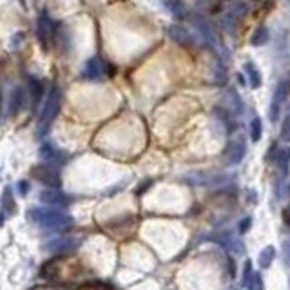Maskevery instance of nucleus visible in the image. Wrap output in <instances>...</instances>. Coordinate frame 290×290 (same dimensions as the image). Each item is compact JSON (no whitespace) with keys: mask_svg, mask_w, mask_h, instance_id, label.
Here are the masks:
<instances>
[{"mask_svg":"<svg viewBox=\"0 0 290 290\" xmlns=\"http://www.w3.org/2000/svg\"><path fill=\"white\" fill-rule=\"evenodd\" d=\"M277 165H279L281 172L286 174L288 172V165H290V149H285L277 154Z\"/></svg>","mask_w":290,"mask_h":290,"instance_id":"nucleus-20","label":"nucleus"},{"mask_svg":"<svg viewBox=\"0 0 290 290\" xmlns=\"http://www.w3.org/2000/svg\"><path fill=\"white\" fill-rule=\"evenodd\" d=\"M261 134H263L261 120L254 118L252 122H250V140H252V142H259V140H261Z\"/></svg>","mask_w":290,"mask_h":290,"instance_id":"nucleus-19","label":"nucleus"},{"mask_svg":"<svg viewBox=\"0 0 290 290\" xmlns=\"http://www.w3.org/2000/svg\"><path fill=\"white\" fill-rule=\"evenodd\" d=\"M29 218L35 223L40 225L49 230H60V228H67L73 225V218L67 212L57 209H31L29 210Z\"/></svg>","mask_w":290,"mask_h":290,"instance_id":"nucleus-2","label":"nucleus"},{"mask_svg":"<svg viewBox=\"0 0 290 290\" xmlns=\"http://www.w3.org/2000/svg\"><path fill=\"white\" fill-rule=\"evenodd\" d=\"M274 257H276V248L272 247V245H268V247H265L261 252H259V259H257V263H259V266L265 270V268H268V266L272 265Z\"/></svg>","mask_w":290,"mask_h":290,"instance_id":"nucleus-16","label":"nucleus"},{"mask_svg":"<svg viewBox=\"0 0 290 290\" xmlns=\"http://www.w3.org/2000/svg\"><path fill=\"white\" fill-rule=\"evenodd\" d=\"M216 239H218L219 245H223V247L227 248L228 252H232V254H243V250H245L243 243L239 241L238 238H234L232 234L221 232V234H218V236H216Z\"/></svg>","mask_w":290,"mask_h":290,"instance_id":"nucleus-12","label":"nucleus"},{"mask_svg":"<svg viewBox=\"0 0 290 290\" xmlns=\"http://www.w3.org/2000/svg\"><path fill=\"white\" fill-rule=\"evenodd\" d=\"M113 71L114 69L109 66V62H105L102 57L95 55V57H91L89 60L84 64V69H82V73H80V78L82 80H87V82H104Z\"/></svg>","mask_w":290,"mask_h":290,"instance_id":"nucleus-3","label":"nucleus"},{"mask_svg":"<svg viewBox=\"0 0 290 290\" xmlns=\"http://www.w3.org/2000/svg\"><path fill=\"white\" fill-rule=\"evenodd\" d=\"M76 247H78V239L71 238V236L51 239V241L46 243V250L51 254H67L71 252V250H75Z\"/></svg>","mask_w":290,"mask_h":290,"instance_id":"nucleus-8","label":"nucleus"},{"mask_svg":"<svg viewBox=\"0 0 290 290\" xmlns=\"http://www.w3.org/2000/svg\"><path fill=\"white\" fill-rule=\"evenodd\" d=\"M35 180H38L40 183L44 185H48L49 189H58V187L62 185V180H60V174H58L57 167L53 165H37L33 167V171H31Z\"/></svg>","mask_w":290,"mask_h":290,"instance_id":"nucleus-5","label":"nucleus"},{"mask_svg":"<svg viewBox=\"0 0 290 290\" xmlns=\"http://www.w3.org/2000/svg\"><path fill=\"white\" fill-rule=\"evenodd\" d=\"M19 190H20V194H28L29 192V183L28 181H19Z\"/></svg>","mask_w":290,"mask_h":290,"instance_id":"nucleus-26","label":"nucleus"},{"mask_svg":"<svg viewBox=\"0 0 290 290\" xmlns=\"http://www.w3.org/2000/svg\"><path fill=\"white\" fill-rule=\"evenodd\" d=\"M26 82H28V86H26V93L31 96V102L37 104L44 95V84L42 80H38L37 76L33 75H28L26 76Z\"/></svg>","mask_w":290,"mask_h":290,"instance_id":"nucleus-13","label":"nucleus"},{"mask_svg":"<svg viewBox=\"0 0 290 290\" xmlns=\"http://www.w3.org/2000/svg\"><path fill=\"white\" fill-rule=\"evenodd\" d=\"M33 2H37V0H33Z\"/></svg>","mask_w":290,"mask_h":290,"instance_id":"nucleus-30","label":"nucleus"},{"mask_svg":"<svg viewBox=\"0 0 290 290\" xmlns=\"http://www.w3.org/2000/svg\"><path fill=\"white\" fill-rule=\"evenodd\" d=\"M55 44H57L58 48L62 49L64 53L69 51L73 48V35L69 29H66L62 24H58V29H57V35H55Z\"/></svg>","mask_w":290,"mask_h":290,"instance_id":"nucleus-14","label":"nucleus"},{"mask_svg":"<svg viewBox=\"0 0 290 290\" xmlns=\"http://www.w3.org/2000/svg\"><path fill=\"white\" fill-rule=\"evenodd\" d=\"M243 69H245V73H247L248 82H250V87H252V89H257V87L261 86V73L257 71L256 66H254L252 62H247L245 66H243Z\"/></svg>","mask_w":290,"mask_h":290,"instance_id":"nucleus-15","label":"nucleus"},{"mask_svg":"<svg viewBox=\"0 0 290 290\" xmlns=\"http://www.w3.org/2000/svg\"><path fill=\"white\" fill-rule=\"evenodd\" d=\"M24 98H26V87L22 86H13L8 96V114L10 116H17L19 111L24 107Z\"/></svg>","mask_w":290,"mask_h":290,"instance_id":"nucleus-10","label":"nucleus"},{"mask_svg":"<svg viewBox=\"0 0 290 290\" xmlns=\"http://www.w3.org/2000/svg\"><path fill=\"white\" fill-rule=\"evenodd\" d=\"M250 223H252V218H245L241 221V223H239V232H247L248 228H250Z\"/></svg>","mask_w":290,"mask_h":290,"instance_id":"nucleus-25","label":"nucleus"},{"mask_svg":"<svg viewBox=\"0 0 290 290\" xmlns=\"http://www.w3.org/2000/svg\"><path fill=\"white\" fill-rule=\"evenodd\" d=\"M261 288H263V279H261V276L254 274L252 281H250V285L247 286V290H261Z\"/></svg>","mask_w":290,"mask_h":290,"instance_id":"nucleus-24","label":"nucleus"},{"mask_svg":"<svg viewBox=\"0 0 290 290\" xmlns=\"http://www.w3.org/2000/svg\"><path fill=\"white\" fill-rule=\"evenodd\" d=\"M20 2V6H22V8H26V0H19Z\"/></svg>","mask_w":290,"mask_h":290,"instance_id":"nucleus-28","label":"nucleus"},{"mask_svg":"<svg viewBox=\"0 0 290 290\" xmlns=\"http://www.w3.org/2000/svg\"><path fill=\"white\" fill-rule=\"evenodd\" d=\"M245 151H247L245 140H243L241 136L234 138L232 142L228 143L227 151H225V163H227V165H238L243 160V156H245Z\"/></svg>","mask_w":290,"mask_h":290,"instance_id":"nucleus-7","label":"nucleus"},{"mask_svg":"<svg viewBox=\"0 0 290 290\" xmlns=\"http://www.w3.org/2000/svg\"><path fill=\"white\" fill-rule=\"evenodd\" d=\"M0 107H2V93H0Z\"/></svg>","mask_w":290,"mask_h":290,"instance_id":"nucleus-29","label":"nucleus"},{"mask_svg":"<svg viewBox=\"0 0 290 290\" xmlns=\"http://www.w3.org/2000/svg\"><path fill=\"white\" fill-rule=\"evenodd\" d=\"M93 290H113V286L105 285V283H96V286H93Z\"/></svg>","mask_w":290,"mask_h":290,"instance_id":"nucleus-27","label":"nucleus"},{"mask_svg":"<svg viewBox=\"0 0 290 290\" xmlns=\"http://www.w3.org/2000/svg\"><path fill=\"white\" fill-rule=\"evenodd\" d=\"M24 40H26V35L22 33V31H17V33H15L13 37L10 38V46H11V49H13V51H19L20 46L24 44Z\"/></svg>","mask_w":290,"mask_h":290,"instance_id":"nucleus-22","label":"nucleus"},{"mask_svg":"<svg viewBox=\"0 0 290 290\" xmlns=\"http://www.w3.org/2000/svg\"><path fill=\"white\" fill-rule=\"evenodd\" d=\"M252 276H254V270H252V261L247 259L245 261V266H243V286L247 288L250 285V281H252Z\"/></svg>","mask_w":290,"mask_h":290,"instance_id":"nucleus-21","label":"nucleus"},{"mask_svg":"<svg viewBox=\"0 0 290 290\" xmlns=\"http://www.w3.org/2000/svg\"><path fill=\"white\" fill-rule=\"evenodd\" d=\"M281 140L290 142V114L285 118V122H283V127H281Z\"/></svg>","mask_w":290,"mask_h":290,"instance_id":"nucleus-23","label":"nucleus"},{"mask_svg":"<svg viewBox=\"0 0 290 290\" xmlns=\"http://www.w3.org/2000/svg\"><path fill=\"white\" fill-rule=\"evenodd\" d=\"M286 95H288V86H286V82H281L279 86L276 87V91H274V95H272L270 109H268V118H270L272 122H276L277 116H279L281 105L285 102Z\"/></svg>","mask_w":290,"mask_h":290,"instance_id":"nucleus-9","label":"nucleus"},{"mask_svg":"<svg viewBox=\"0 0 290 290\" xmlns=\"http://www.w3.org/2000/svg\"><path fill=\"white\" fill-rule=\"evenodd\" d=\"M60 105H62V91L55 84V86L48 91L46 100H44L42 104V109H40V114H38V124H37L38 138H46L49 134V129H51L53 122L57 118L58 111H60Z\"/></svg>","mask_w":290,"mask_h":290,"instance_id":"nucleus-1","label":"nucleus"},{"mask_svg":"<svg viewBox=\"0 0 290 290\" xmlns=\"http://www.w3.org/2000/svg\"><path fill=\"white\" fill-rule=\"evenodd\" d=\"M40 158H42L48 165H53V167L62 165V163L67 162L66 152L60 151L57 145H53V143H49V142L42 143V147H40Z\"/></svg>","mask_w":290,"mask_h":290,"instance_id":"nucleus-6","label":"nucleus"},{"mask_svg":"<svg viewBox=\"0 0 290 290\" xmlns=\"http://www.w3.org/2000/svg\"><path fill=\"white\" fill-rule=\"evenodd\" d=\"M268 29L265 28V26H259V28L256 29V33L252 35V38H250V44L252 46H263V44L268 42Z\"/></svg>","mask_w":290,"mask_h":290,"instance_id":"nucleus-18","label":"nucleus"},{"mask_svg":"<svg viewBox=\"0 0 290 290\" xmlns=\"http://www.w3.org/2000/svg\"><path fill=\"white\" fill-rule=\"evenodd\" d=\"M40 200H42L46 205H49V207H67V205L71 203V198L67 194H64V192H60L58 189L42 190Z\"/></svg>","mask_w":290,"mask_h":290,"instance_id":"nucleus-11","label":"nucleus"},{"mask_svg":"<svg viewBox=\"0 0 290 290\" xmlns=\"http://www.w3.org/2000/svg\"><path fill=\"white\" fill-rule=\"evenodd\" d=\"M58 22L49 17L48 10H42L37 17V38L38 42L42 44V48L48 51L51 48V40H55V35H57Z\"/></svg>","mask_w":290,"mask_h":290,"instance_id":"nucleus-4","label":"nucleus"},{"mask_svg":"<svg viewBox=\"0 0 290 290\" xmlns=\"http://www.w3.org/2000/svg\"><path fill=\"white\" fill-rule=\"evenodd\" d=\"M169 35H171L174 40H178L180 44H192V38H190V35L187 33L185 29L178 28V26H172V28H169Z\"/></svg>","mask_w":290,"mask_h":290,"instance_id":"nucleus-17","label":"nucleus"}]
</instances>
